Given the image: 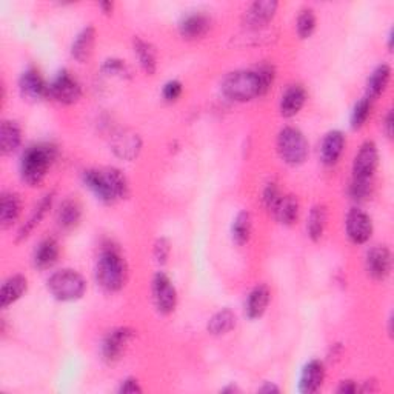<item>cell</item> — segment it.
Wrapping results in <instances>:
<instances>
[{
    "label": "cell",
    "instance_id": "cell-1",
    "mask_svg": "<svg viewBox=\"0 0 394 394\" xmlns=\"http://www.w3.org/2000/svg\"><path fill=\"white\" fill-rule=\"evenodd\" d=\"M96 279L98 285L110 293L121 291L128 281V263L121 250L108 242L102 245L97 256Z\"/></svg>",
    "mask_w": 394,
    "mask_h": 394
},
{
    "label": "cell",
    "instance_id": "cell-2",
    "mask_svg": "<svg viewBox=\"0 0 394 394\" xmlns=\"http://www.w3.org/2000/svg\"><path fill=\"white\" fill-rule=\"evenodd\" d=\"M84 183L103 203H114L130 194V183L125 174L117 168L86 170Z\"/></svg>",
    "mask_w": 394,
    "mask_h": 394
},
{
    "label": "cell",
    "instance_id": "cell-3",
    "mask_svg": "<svg viewBox=\"0 0 394 394\" xmlns=\"http://www.w3.org/2000/svg\"><path fill=\"white\" fill-rule=\"evenodd\" d=\"M57 157L54 145L39 143L28 146L21 161L22 181L29 186L41 185Z\"/></svg>",
    "mask_w": 394,
    "mask_h": 394
},
{
    "label": "cell",
    "instance_id": "cell-4",
    "mask_svg": "<svg viewBox=\"0 0 394 394\" xmlns=\"http://www.w3.org/2000/svg\"><path fill=\"white\" fill-rule=\"evenodd\" d=\"M222 93L234 102H248L261 97L259 77L254 70L233 71L223 79Z\"/></svg>",
    "mask_w": 394,
    "mask_h": 394
},
{
    "label": "cell",
    "instance_id": "cell-5",
    "mask_svg": "<svg viewBox=\"0 0 394 394\" xmlns=\"http://www.w3.org/2000/svg\"><path fill=\"white\" fill-rule=\"evenodd\" d=\"M48 291L61 302H73L81 299L86 291V282L81 273L74 270H62L48 279Z\"/></svg>",
    "mask_w": 394,
    "mask_h": 394
},
{
    "label": "cell",
    "instance_id": "cell-6",
    "mask_svg": "<svg viewBox=\"0 0 394 394\" xmlns=\"http://www.w3.org/2000/svg\"><path fill=\"white\" fill-rule=\"evenodd\" d=\"M308 141L300 130L294 126H285L278 136V153L281 159L290 166L302 165L308 157Z\"/></svg>",
    "mask_w": 394,
    "mask_h": 394
},
{
    "label": "cell",
    "instance_id": "cell-7",
    "mask_svg": "<svg viewBox=\"0 0 394 394\" xmlns=\"http://www.w3.org/2000/svg\"><path fill=\"white\" fill-rule=\"evenodd\" d=\"M379 165V151L374 142H365L354 157L353 162V181L362 183H373L374 173Z\"/></svg>",
    "mask_w": 394,
    "mask_h": 394
},
{
    "label": "cell",
    "instance_id": "cell-8",
    "mask_svg": "<svg viewBox=\"0 0 394 394\" xmlns=\"http://www.w3.org/2000/svg\"><path fill=\"white\" fill-rule=\"evenodd\" d=\"M82 96L81 84L68 71H61L48 86V97L62 105H73Z\"/></svg>",
    "mask_w": 394,
    "mask_h": 394
},
{
    "label": "cell",
    "instance_id": "cell-9",
    "mask_svg": "<svg viewBox=\"0 0 394 394\" xmlns=\"http://www.w3.org/2000/svg\"><path fill=\"white\" fill-rule=\"evenodd\" d=\"M153 300L157 311L168 316L177 305V291L171 279L165 273H157L153 279Z\"/></svg>",
    "mask_w": 394,
    "mask_h": 394
},
{
    "label": "cell",
    "instance_id": "cell-10",
    "mask_svg": "<svg viewBox=\"0 0 394 394\" xmlns=\"http://www.w3.org/2000/svg\"><path fill=\"white\" fill-rule=\"evenodd\" d=\"M134 336V331L128 327H121L110 331L102 342V358L108 363L121 360L128 345Z\"/></svg>",
    "mask_w": 394,
    "mask_h": 394
},
{
    "label": "cell",
    "instance_id": "cell-11",
    "mask_svg": "<svg viewBox=\"0 0 394 394\" xmlns=\"http://www.w3.org/2000/svg\"><path fill=\"white\" fill-rule=\"evenodd\" d=\"M345 231L353 243L362 245L368 242L373 234L371 218L365 211L351 208L347 214V219H345Z\"/></svg>",
    "mask_w": 394,
    "mask_h": 394
},
{
    "label": "cell",
    "instance_id": "cell-12",
    "mask_svg": "<svg viewBox=\"0 0 394 394\" xmlns=\"http://www.w3.org/2000/svg\"><path fill=\"white\" fill-rule=\"evenodd\" d=\"M279 4L274 0H262V2H254L250 5L243 14V24L250 29H259L267 26L278 11Z\"/></svg>",
    "mask_w": 394,
    "mask_h": 394
},
{
    "label": "cell",
    "instance_id": "cell-13",
    "mask_svg": "<svg viewBox=\"0 0 394 394\" xmlns=\"http://www.w3.org/2000/svg\"><path fill=\"white\" fill-rule=\"evenodd\" d=\"M365 268L374 281H385L391 273V253L387 246H374L367 253Z\"/></svg>",
    "mask_w": 394,
    "mask_h": 394
},
{
    "label": "cell",
    "instance_id": "cell-14",
    "mask_svg": "<svg viewBox=\"0 0 394 394\" xmlns=\"http://www.w3.org/2000/svg\"><path fill=\"white\" fill-rule=\"evenodd\" d=\"M48 84L44 81L34 68H28V70L21 76L19 81V88H21V94L28 98V101H42L48 97Z\"/></svg>",
    "mask_w": 394,
    "mask_h": 394
},
{
    "label": "cell",
    "instance_id": "cell-15",
    "mask_svg": "<svg viewBox=\"0 0 394 394\" xmlns=\"http://www.w3.org/2000/svg\"><path fill=\"white\" fill-rule=\"evenodd\" d=\"M323 380H325L323 363L318 359H313L302 370L300 380H299V390H300V393H305V394L316 393L320 390Z\"/></svg>",
    "mask_w": 394,
    "mask_h": 394
},
{
    "label": "cell",
    "instance_id": "cell-16",
    "mask_svg": "<svg viewBox=\"0 0 394 394\" xmlns=\"http://www.w3.org/2000/svg\"><path fill=\"white\" fill-rule=\"evenodd\" d=\"M305 102H307V91L302 85H291L287 88V91L282 94L279 110L283 117H294L300 113Z\"/></svg>",
    "mask_w": 394,
    "mask_h": 394
},
{
    "label": "cell",
    "instance_id": "cell-17",
    "mask_svg": "<svg viewBox=\"0 0 394 394\" xmlns=\"http://www.w3.org/2000/svg\"><path fill=\"white\" fill-rule=\"evenodd\" d=\"M270 299H271V293L267 285L261 283L258 287H254L248 294V299H246V305H245L246 316L253 320L262 318L263 313L268 308Z\"/></svg>",
    "mask_w": 394,
    "mask_h": 394
},
{
    "label": "cell",
    "instance_id": "cell-18",
    "mask_svg": "<svg viewBox=\"0 0 394 394\" xmlns=\"http://www.w3.org/2000/svg\"><path fill=\"white\" fill-rule=\"evenodd\" d=\"M345 148V136L343 133L334 130L330 131L323 137V142L320 146V161L325 165H336L340 159Z\"/></svg>",
    "mask_w": 394,
    "mask_h": 394
},
{
    "label": "cell",
    "instance_id": "cell-19",
    "mask_svg": "<svg viewBox=\"0 0 394 394\" xmlns=\"http://www.w3.org/2000/svg\"><path fill=\"white\" fill-rule=\"evenodd\" d=\"M141 148H142L141 137L131 131H122L119 134H116L113 141L114 153L125 161L136 159L141 153Z\"/></svg>",
    "mask_w": 394,
    "mask_h": 394
},
{
    "label": "cell",
    "instance_id": "cell-20",
    "mask_svg": "<svg viewBox=\"0 0 394 394\" xmlns=\"http://www.w3.org/2000/svg\"><path fill=\"white\" fill-rule=\"evenodd\" d=\"M211 28V19L205 14L186 16L179 25V33L186 41H196L203 37Z\"/></svg>",
    "mask_w": 394,
    "mask_h": 394
},
{
    "label": "cell",
    "instance_id": "cell-21",
    "mask_svg": "<svg viewBox=\"0 0 394 394\" xmlns=\"http://www.w3.org/2000/svg\"><path fill=\"white\" fill-rule=\"evenodd\" d=\"M270 213L279 223L287 226L294 225L299 219V202L291 194H287V196L282 194V197L278 201V203L274 205V208Z\"/></svg>",
    "mask_w": 394,
    "mask_h": 394
},
{
    "label": "cell",
    "instance_id": "cell-22",
    "mask_svg": "<svg viewBox=\"0 0 394 394\" xmlns=\"http://www.w3.org/2000/svg\"><path fill=\"white\" fill-rule=\"evenodd\" d=\"M26 288L28 281L25 276L14 274L11 278H8L2 285V291H0V305H2V308H8L9 305L21 299Z\"/></svg>",
    "mask_w": 394,
    "mask_h": 394
},
{
    "label": "cell",
    "instance_id": "cell-23",
    "mask_svg": "<svg viewBox=\"0 0 394 394\" xmlns=\"http://www.w3.org/2000/svg\"><path fill=\"white\" fill-rule=\"evenodd\" d=\"M21 197L16 193L5 191L0 197V223H2V228L13 226L19 219V216H21Z\"/></svg>",
    "mask_w": 394,
    "mask_h": 394
},
{
    "label": "cell",
    "instance_id": "cell-24",
    "mask_svg": "<svg viewBox=\"0 0 394 394\" xmlns=\"http://www.w3.org/2000/svg\"><path fill=\"white\" fill-rule=\"evenodd\" d=\"M53 201H54V191L48 193L46 196H44V197H42V201L39 202V205H37L36 208H34L33 214L29 216V219H28V221L22 225V228L19 230V234H17V242H21V241L26 239L28 236L34 231L36 226L44 221V218L46 216L48 210L51 208Z\"/></svg>",
    "mask_w": 394,
    "mask_h": 394
},
{
    "label": "cell",
    "instance_id": "cell-25",
    "mask_svg": "<svg viewBox=\"0 0 394 394\" xmlns=\"http://www.w3.org/2000/svg\"><path fill=\"white\" fill-rule=\"evenodd\" d=\"M96 44V29L93 26H86L77 34L76 41L71 45V56L77 62H86L93 54V48Z\"/></svg>",
    "mask_w": 394,
    "mask_h": 394
},
{
    "label": "cell",
    "instance_id": "cell-26",
    "mask_svg": "<svg viewBox=\"0 0 394 394\" xmlns=\"http://www.w3.org/2000/svg\"><path fill=\"white\" fill-rule=\"evenodd\" d=\"M59 253H61V250H59V243L56 239L48 238L42 241L34 251V267L39 270L51 268L59 259Z\"/></svg>",
    "mask_w": 394,
    "mask_h": 394
},
{
    "label": "cell",
    "instance_id": "cell-27",
    "mask_svg": "<svg viewBox=\"0 0 394 394\" xmlns=\"http://www.w3.org/2000/svg\"><path fill=\"white\" fill-rule=\"evenodd\" d=\"M390 79H391V68L385 64L379 65L376 70L371 73V76L368 77L367 96L365 97L370 98L371 102L376 101V98H379L388 88Z\"/></svg>",
    "mask_w": 394,
    "mask_h": 394
},
{
    "label": "cell",
    "instance_id": "cell-28",
    "mask_svg": "<svg viewBox=\"0 0 394 394\" xmlns=\"http://www.w3.org/2000/svg\"><path fill=\"white\" fill-rule=\"evenodd\" d=\"M22 142V131L13 121H4L0 126V151L4 156L13 154Z\"/></svg>",
    "mask_w": 394,
    "mask_h": 394
},
{
    "label": "cell",
    "instance_id": "cell-29",
    "mask_svg": "<svg viewBox=\"0 0 394 394\" xmlns=\"http://www.w3.org/2000/svg\"><path fill=\"white\" fill-rule=\"evenodd\" d=\"M133 46H134V53L137 56V61H139L142 70L153 76L157 70V53L156 48L150 44L143 41L141 37H134L133 41Z\"/></svg>",
    "mask_w": 394,
    "mask_h": 394
},
{
    "label": "cell",
    "instance_id": "cell-30",
    "mask_svg": "<svg viewBox=\"0 0 394 394\" xmlns=\"http://www.w3.org/2000/svg\"><path fill=\"white\" fill-rule=\"evenodd\" d=\"M82 208L79 202L73 199H66L62 202L61 208L57 211V223L64 230H73L81 222Z\"/></svg>",
    "mask_w": 394,
    "mask_h": 394
},
{
    "label": "cell",
    "instance_id": "cell-31",
    "mask_svg": "<svg viewBox=\"0 0 394 394\" xmlns=\"http://www.w3.org/2000/svg\"><path fill=\"white\" fill-rule=\"evenodd\" d=\"M327 221H328L327 206L325 205L313 206L308 216V223H307V231L313 242H319L322 239L325 226H327Z\"/></svg>",
    "mask_w": 394,
    "mask_h": 394
},
{
    "label": "cell",
    "instance_id": "cell-32",
    "mask_svg": "<svg viewBox=\"0 0 394 394\" xmlns=\"http://www.w3.org/2000/svg\"><path fill=\"white\" fill-rule=\"evenodd\" d=\"M236 314L231 310H222L219 313H216L214 316L208 320V325H206V330H208L210 334L213 336H223V334L230 333L236 327Z\"/></svg>",
    "mask_w": 394,
    "mask_h": 394
},
{
    "label": "cell",
    "instance_id": "cell-33",
    "mask_svg": "<svg viewBox=\"0 0 394 394\" xmlns=\"http://www.w3.org/2000/svg\"><path fill=\"white\" fill-rule=\"evenodd\" d=\"M251 231H253L251 214L248 211H241L233 221V226H231L233 241L239 246H242L250 241Z\"/></svg>",
    "mask_w": 394,
    "mask_h": 394
},
{
    "label": "cell",
    "instance_id": "cell-34",
    "mask_svg": "<svg viewBox=\"0 0 394 394\" xmlns=\"http://www.w3.org/2000/svg\"><path fill=\"white\" fill-rule=\"evenodd\" d=\"M316 14L311 8H303L300 14L298 16V22H296V29H298V36L300 39H308L313 36L314 29H316Z\"/></svg>",
    "mask_w": 394,
    "mask_h": 394
},
{
    "label": "cell",
    "instance_id": "cell-35",
    "mask_svg": "<svg viewBox=\"0 0 394 394\" xmlns=\"http://www.w3.org/2000/svg\"><path fill=\"white\" fill-rule=\"evenodd\" d=\"M371 113V101L367 97L360 98V101L354 105V110L351 113V128L353 130H360V128L367 123Z\"/></svg>",
    "mask_w": 394,
    "mask_h": 394
},
{
    "label": "cell",
    "instance_id": "cell-36",
    "mask_svg": "<svg viewBox=\"0 0 394 394\" xmlns=\"http://www.w3.org/2000/svg\"><path fill=\"white\" fill-rule=\"evenodd\" d=\"M254 71H256V74H258V77H259L262 96H265V94H267L270 91L271 85L274 84V79H276L274 68L271 65H268V64H262V65L256 66Z\"/></svg>",
    "mask_w": 394,
    "mask_h": 394
},
{
    "label": "cell",
    "instance_id": "cell-37",
    "mask_svg": "<svg viewBox=\"0 0 394 394\" xmlns=\"http://www.w3.org/2000/svg\"><path fill=\"white\" fill-rule=\"evenodd\" d=\"M102 70L108 76H117L122 79L131 76L130 68L126 66V64L123 61H119V59H110V61H106L102 66Z\"/></svg>",
    "mask_w": 394,
    "mask_h": 394
},
{
    "label": "cell",
    "instance_id": "cell-38",
    "mask_svg": "<svg viewBox=\"0 0 394 394\" xmlns=\"http://www.w3.org/2000/svg\"><path fill=\"white\" fill-rule=\"evenodd\" d=\"M170 253H171V245H170L168 239L161 238V239L156 241L154 250H153V256H154V259H156L157 263L165 265L166 262H168Z\"/></svg>",
    "mask_w": 394,
    "mask_h": 394
},
{
    "label": "cell",
    "instance_id": "cell-39",
    "mask_svg": "<svg viewBox=\"0 0 394 394\" xmlns=\"http://www.w3.org/2000/svg\"><path fill=\"white\" fill-rule=\"evenodd\" d=\"M281 197H282V194H281L279 186L276 183H268L267 188L263 190V194H262V201H263L265 208H267L268 211H271L274 208V205L278 203V201L281 199Z\"/></svg>",
    "mask_w": 394,
    "mask_h": 394
},
{
    "label": "cell",
    "instance_id": "cell-40",
    "mask_svg": "<svg viewBox=\"0 0 394 394\" xmlns=\"http://www.w3.org/2000/svg\"><path fill=\"white\" fill-rule=\"evenodd\" d=\"M182 91L183 86L179 81H170L168 84H165L162 96L166 102H176L182 96Z\"/></svg>",
    "mask_w": 394,
    "mask_h": 394
},
{
    "label": "cell",
    "instance_id": "cell-41",
    "mask_svg": "<svg viewBox=\"0 0 394 394\" xmlns=\"http://www.w3.org/2000/svg\"><path fill=\"white\" fill-rule=\"evenodd\" d=\"M119 393H122V394H139V393H142V387L139 385L137 379L130 378V379H125L122 382Z\"/></svg>",
    "mask_w": 394,
    "mask_h": 394
},
{
    "label": "cell",
    "instance_id": "cell-42",
    "mask_svg": "<svg viewBox=\"0 0 394 394\" xmlns=\"http://www.w3.org/2000/svg\"><path fill=\"white\" fill-rule=\"evenodd\" d=\"M358 391H359V387L354 380H343V382H340V385L338 388V393H340V394H354Z\"/></svg>",
    "mask_w": 394,
    "mask_h": 394
},
{
    "label": "cell",
    "instance_id": "cell-43",
    "mask_svg": "<svg viewBox=\"0 0 394 394\" xmlns=\"http://www.w3.org/2000/svg\"><path fill=\"white\" fill-rule=\"evenodd\" d=\"M393 125H394L393 111H388V114L385 116V121H383V130H385V134L388 139H391L393 137Z\"/></svg>",
    "mask_w": 394,
    "mask_h": 394
},
{
    "label": "cell",
    "instance_id": "cell-44",
    "mask_svg": "<svg viewBox=\"0 0 394 394\" xmlns=\"http://www.w3.org/2000/svg\"><path fill=\"white\" fill-rule=\"evenodd\" d=\"M259 393H265V394H271V393H281V388L278 385H274L271 382H267L263 387L259 388Z\"/></svg>",
    "mask_w": 394,
    "mask_h": 394
},
{
    "label": "cell",
    "instance_id": "cell-45",
    "mask_svg": "<svg viewBox=\"0 0 394 394\" xmlns=\"http://www.w3.org/2000/svg\"><path fill=\"white\" fill-rule=\"evenodd\" d=\"M98 6L102 8V11L105 14H111L113 13V8H114V5L111 2H101V4H98Z\"/></svg>",
    "mask_w": 394,
    "mask_h": 394
},
{
    "label": "cell",
    "instance_id": "cell-46",
    "mask_svg": "<svg viewBox=\"0 0 394 394\" xmlns=\"http://www.w3.org/2000/svg\"><path fill=\"white\" fill-rule=\"evenodd\" d=\"M236 391H239L238 387H234V385H230V387H226L222 390V393H236Z\"/></svg>",
    "mask_w": 394,
    "mask_h": 394
}]
</instances>
